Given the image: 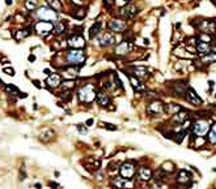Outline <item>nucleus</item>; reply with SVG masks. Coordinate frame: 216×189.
<instances>
[{"label": "nucleus", "mask_w": 216, "mask_h": 189, "mask_svg": "<svg viewBox=\"0 0 216 189\" xmlns=\"http://www.w3.org/2000/svg\"><path fill=\"white\" fill-rule=\"evenodd\" d=\"M152 175H153L152 170L147 166H141L137 168V176H139L141 181H149L152 179Z\"/></svg>", "instance_id": "17"}, {"label": "nucleus", "mask_w": 216, "mask_h": 189, "mask_svg": "<svg viewBox=\"0 0 216 189\" xmlns=\"http://www.w3.org/2000/svg\"><path fill=\"white\" fill-rule=\"evenodd\" d=\"M210 120L207 119H199L196 120L191 127V133H192V138H198V137L206 136L208 131H210Z\"/></svg>", "instance_id": "3"}, {"label": "nucleus", "mask_w": 216, "mask_h": 189, "mask_svg": "<svg viewBox=\"0 0 216 189\" xmlns=\"http://www.w3.org/2000/svg\"><path fill=\"white\" fill-rule=\"evenodd\" d=\"M195 46H196V51H198V52L202 55V56H204V55L212 52V45H211V43H204V42L198 41Z\"/></svg>", "instance_id": "19"}, {"label": "nucleus", "mask_w": 216, "mask_h": 189, "mask_svg": "<svg viewBox=\"0 0 216 189\" xmlns=\"http://www.w3.org/2000/svg\"><path fill=\"white\" fill-rule=\"evenodd\" d=\"M113 78H114V84H117L115 86H118V88H123V85H122V81L119 80V77H118V74H117V73H114Z\"/></svg>", "instance_id": "42"}, {"label": "nucleus", "mask_w": 216, "mask_h": 189, "mask_svg": "<svg viewBox=\"0 0 216 189\" xmlns=\"http://www.w3.org/2000/svg\"><path fill=\"white\" fill-rule=\"evenodd\" d=\"M76 129L80 135H86L88 133V128L85 127V124H76Z\"/></svg>", "instance_id": "39"}, {"label": "nucleus", "mask_w": 216, "mask_h": 189, "mask_svg": "<svg viewBox=\"0 0 216 189\" xmlns=\"http://www.w3.org/2000/svg\"><path fill=\"white\" fill-rule=\"evenodd\" d=\"M30 31H31L30 27H27V29H22V30L17 31V34H16V39H17V41H21V39L26 38V37H29V35H30Z\"/></svg>", "instance_id": "31"}, {"label": "nucleus", "mask_w": 216, "mask_h": 189, "mask_svg": "<svg viewBox=\"0 0 216 189\" xmlns=\"http://www.w3.org/2000/svg\"><path fill=\"white\" fill-rule=\"evenodd\" d=\"M96 102L98 104L101 106V107H108V106L111 104V99H110L109 94L108 93H97V98H96Z\"/></svg>", "instance_id": "18"}, {"label": "nucleus", "mask_w": 216, "mask_h": 189, "mask_svg": "<svg viewBox=\"0 0 216 189\" xmlns=\"http://www.w3.org/2000/svg\"><path fill=\"white\" fill-rule=\"evenodd\" d=\"M45 73H47V74H51V70H50V69H45Z\"/></svg>", "instance_id": "51"}, {"label": "nucleus", "mask_w": 216, "mask_h": 189, "mask_svg": "<svg viewBox=\"0 0 216 189\" xmlns=\"http://www.w3.org/2000/svg\"><path fill=\"white\" fill-rule=\"evenodd\" d=\"M67 43H68V46L71 47V48H75V50H82L86 45L84 37L80 34L71 35V37L68 38V41H67Z\"/></svg>", "instance_id": "8"}, {"label": "nucleus", "mask_w": 216, "mask_h": 189, "mask_svg": "<svg viewBox=\"0 0 216 189\" xmlns=\"http://www.w3.org/2000/svg\"><path fill=\"white\" fill-rule=\"evenodd\" d=\"M37 17L39 18V21H46V22H51V23H53L54 21H56V20H58L59 14H58L56 11L53 9V8L45 5V7L38 8Z\"/></svg>", "instance_id": "4"}, {"label": "nucleus", "mask_w": 216, "mask_h": 189, "mask_svg": "<svg viewBox=\"0 0 216 189\" xmlns=\"http://www.w3.org/2000/svg\"><path fill=\"white\" fill-rule=\"evenodd\" d=\"M20 178H21V180H25V178H26V172H25V170H20Z\"/></svg>", "instance_id": "43"}, {"label": "nucleus", "mask_w": 216, "mask_h": 189, "mask_svg": "<svg viewBox=\"0 0 216 189\" xmlns=\"http://www.w3.org/2000/svg\"><path fill=\"white\" fill-rule=\"evenodd\" d=\"M101 29H102V22H100V21L94 22L89 29V38L93 39L94 37H97V35L101 33Z\"/></svg>", "instance_id": "26"}, {"label": "nucleus", "mask_w": 216, "mask_h": 189, "mask_svg": "<svg viewBox=\"0 0 216 189\" xmlns=\"http://www.w3.org/2000/svg\"><path fill=\"white\" fill-rule=\"evenodd\" d=\"M191 180V174L187 170H179L176 175V183L181 184V185H185Z\"/></svg>", "instance_id": "16"}, {"label": "nucleus", "mask_w": 216, "mask_h": 189, "mask_svg": "<svg viewBox=\"0 0 216 189\" xmlns=\"http://www.w3.org/2000/svg\"><path fill=\"white\" fill-rule=\"evenodd\" d=\"M211 3L214 4V5H216V0H211Z\"/></svg>", "instance_id": "53"}, {"label": "nucleus", "mask_w": 216, "mask_h": 189, "mask_svg": "<svg viewBox=\"0 0 216 189\" xmlns=\"http://www.w3.org/2000/svg\"><path fill=\"white\" fill-rule=\"evenodd\" d=\"M77 98H79V102L80 103H84V104H90L96 101L97 98V88L94 84H84L77 91Z\"/></svg>", "instance_id": "1"}, {"label": "nucleus", "mask_w": 216, "mask_h": 189, "mask_svg": "<svg viewBox=\"0 0 216 189\" xmlns=\"http://www.w3.org/2000/svg\"><path fill=\"white\" fill-rule=\"evenodd\" d=\"M136 13H137V8L134 4H127V5L122 7L119 12V14L123 18H131L134 16H136Z\"/></svg>", "instance_id": "13"}, {"label": "nucleus", "mask_w": 216, "mask_h": 189, "mask_svg": "<svg viewBox=\"0 0 216 189\" xmlns=\"http://www.w3.org/2000/svg\"><path fill=\"white\" fill-rule=\"evenodd\" d=\"M173 91L177 97H183L186 95V91H187V86L183 84V82H176L173 85Z\"/></svg>", "instance_id": "24"}, {"label": "nucleus", "mask_w": 216, "mask_h": 189, "mask_svg": "<svg viewBox=\"0 0 216 189\" xmlns=\"http://www.w3.org/2000/svg\"><path fill=\"white\" fill-rule=\"evenodd\" d=\"M135 174H136V166H135V162H132V160H127V162H124L119 167V175L123 179L132 180Z\"/></svg>", "instance_id": "5"}, {"label": "nucleus", "mask_w": 216, "mask_h": 189, "mask_svg": "<svg viewBox=\"0 0 216 189\" xmlns=\"http://www.w3.org/2000/svg\"><path fill=\"white\" fill-rule=\"evenodd\" d=\"M130 50H131V45H130V42L123 41L115 47L114 54L115 55H127L130 52Z\"/></svg>", "instance_id": "20"}, {"label": "nucleus", "mask_w": 216, "mask_h": 189, "mask_svg": "<svg viewBox=\"0 0 216 189\" xmlns=\"http://www.w3.org/2000/svg\"><path fill=\"white\" fill-rule=\"evenodd\" d=\"M196 39H198V41H200V42H204V43H212V41H214V38H212L210 34H207V33L199 34Z\"/></svg>", "instance_id": "34"}, {"label": "nucleus", "mask_w": 216, "mask_h": 189, "mask_svg": "<svg viewBox=\"0 0 216 189\" xmlns=\"http://www.w3.org/2000/svg\"><path fill=\"white\" fill-rule=\"evenodd\" d=\"M25 7L27 11H33L35 7H37V0H26L25 2Z\"/></svg>", "instance_id": "38"}, {"label": "nucleus", "mask_w": 216, "mask_h": 189, "mask_svg": "<svg viewBox=\"0 0 216 189\" xmlns=\"http://www.w3.org/2000/svg\"><path fill=\"white\" fill-rule=\"evenodd\" d=\"M60 88L63 91H69L71 89L75 88V80H63L60 84Z\"/></svg>", "instance_id": "29"}, {"label": "nucleus", "mask_w": 216, "mask_h": 189, "mask_svg": "<svg viewBox=\"0 0 216 189\" xmlns=\"http://www.w3.org/2000/svg\"><path fill=\"white\" fill-rule=\"evenodd\" d=\"M54 30V25L51 22H46V21H39L34 25V31L41 37H46L47 34H50L51 31Z\"/></svg>", "instance_id": "6"}, {"label": "nucleus", "mask_w": 216, "mask_h": 189, "mask_svg": "<svg viewBox=\"0 0 216 189\" xmlns=\"http://www.w3.org/2000/svg\"><path fill=\"white\" fill-rule=\"evenodd\" d=\"M186 101L189 103L194 104V106H199L202 104V99L199 98V95L196 94V91L192 88H187V91H186Z\"/></svg>", "instance_id": "15"}, {"label": "nucleus", "mask_w": 216, "mask_h": 189, "mask_svg": "<svg viewBox=\"0 0 216 189\" xmlns=\"http://www.w3.org/2000/svg\"><path fill=\"white\" fill-rule=\"evenodd\" d=\"M176 27H177V29H179V27H181V23H179V22L176 23Z\"/></svg>", "instance_id": "52"}, {"label": "nucleus", "mask_w": 216, "mask_h": 189, "mask_svg": "<svg viewBox=\"0 0 216 189\" xmlns=\"http://www.w3.org/2000/svg\"><path fill=\"white\" fill-rule=\"evenodd\" d=\"M50 8H53L54 11H60L62 9V3L59 0H49Z\"/></svg>", "instance_id": "37"}, {"label": "nucleus", "mask_w": 216, "mask_h": 189, "mask_svg": "<svg viewBox=\"0 0 216 189\" xmlns=\"http://www.w3.org/2000/svg\"><path fill=\"white\" fill-rule=\"evenodd\" d=\"M97 41H98V43H100V46L109 47V46H113L114 43L117 42V37H115V34L110 33V31H105V33L98 35Z\"/></svg>", "instance_id": "7"}, {"label": "nucleus", "mask_w": 216, "mask_h": 189, "mask_svg": "<svg viewBox=\"0 0 216 189\" xmlns=\"http://www.w3.org/2000/svg\"><path fill=\"white\" fill-rule=\"evenodd\" d=\"M131 70H132L131 74H135V77L143 78V77L148 76V69H147V67H144V65H134V67H131Z\"/></svg>", "instance_id": "22"}, {"label": "nucleus", "mask_w": 216, "mask_h": 189, "mask_svg": "<svg viewBox=\"0 0 216 189\" xmlns=\"http://www.w3.org/2000/svg\"><path fill=\"white\" fill-rule=\"evenodd\" d=\"M207 141L211 145H216V123H214L211 125L210 131L207 133Z\"/></svg>", "instance_id": "27"}, {"label": "nucleus", "mask_w": 216, "mask_h": 189, "mask_svg": "<svg viewBox=\"0 0 216 189\" xmlns=\"http://www.w3.org/2000/svg\"><path fill=\"white\" fill-rule=\"evenodd\" d=\"M164 112V104L163 102L155 99L153 102H151L148 106H147V113L149 115H160V113Z\"/></svg>", "instance_id": "10"}, {"label": "nucleus", "mask_w": 216, "mask_h": 189, "mask_svg": "<svg viewBox=\"0 0 216 189\" xmlns=\"http://www.w3.org/2000/svg\"><path fill=\"white\" fill-rule=\"evenodd\" d=\"M3 72L5 73V74H8V76H11V77L16 76L15 69H13V68H11V67H4V68H3Z\"/></svg>", "instance_id": "40"}, {"label": "nucleus", "mask_w": 216, "mask_h": 189, "mask_svg": "<svg viewBox=\"0 0 216 189\" xmlns=\"http://www.w3.org/2000/svg\"><path fill=\"white\" fill-rule=\"evenodd\" d=\"M49 187L50 188H58L59 185H58L56 183H54V181H49Z\"/></svg>", "instance_id": "46"}, {"label": "nucleus", "mask_w": 216, "mask_h": 189, "mask_svg": "<svg viewBox=\"0 0 216 189\" xmlns=\"http://www.w3.org/2000/svg\"><path fill=\"white\" fill-rule=\"evenodd\" d=\"M102 128H105V129H108V131H117V125H114V124H110V123H102Z\"/></svg>", "instance_id": "41"}, {"label": "nucleus", "mask_w": 216, "mask_h": 189, "mask_svg": "<svg viewBox=\"0 0 216 189\" xmlns=\"http://www.w3.org/2000/svg\"><path fill=\"white\" fill-rule=\"evenodd\" d=\"M198 27L202 33H215L216 31V22L215 20H199Z\"/></svg>", "instance_id": "9"}, {"label": "nucleus", "mask_w": 216, "mask_h": 189, "mask_svg": "<svg viewBox=\"0 0 216 189\" xmlns=\"http://www.w3.org/2000/svg\"><path fill=\"white\" fill-rule=\"evenodd\" d=\"M79 74V68L76 67H71V65H67L64 69H63V76L67 77L66 80H73L75 77H77Z\"/></svg>", "instance_id": "21"}, {"label": "nucleus", "mask_w": 216, "mask_h": 189, "mask_svg": "<svg viewBox=\"0 0 216 189\" xmlns=\"http://www.w3.org/2000/svg\"><path fill=\"white\" fill-rule=\"evenodd\" d=\"M5 4H7V5H11V4H12V0H5Z\"/></svg>", "instance_id": "50"}, {"label": "nucleus", "mask_w": 216, "mask_h": 189, "mask_svg": "<svg viewBox=\"0 0 216 189\" xmlns=\"http://www.w3.org/2000/svg\"><path fill=\"white\" fill-rule=\"evenodd\" d=\"M4 89H5V91L9 93L11 95H17V97H20V94H21V91H20V90L16 88L13 84H7L5 86H4Z\"/></svg>", "instance_id": "30"}, {"label": "nucleus", "mask_w": 216, "mask_h": 189, "mask_svg": "<svg viewBox=\"0 0 216 189\" xmlns=\"http://www.w3.org/2000/svg\"><path fill=\"white\" fill-rule=\"evenodd\" d=\"M215 98H216V94H215Z\"/></svg>", "instance_id": "54"}, {"label": "nucleus", "mask_w": 216, "mask_h": 189, "mask_svg": "<svg viewBox=\"0 0 216 189\" xmlns=\"http://www.w3.org/2000/svg\"><path fill=\"white\" fill-rule=\"evenodd\" d=\"M181 108L179 107V104H169L168 107H166V112L168 113H173V115H176V113H178L181 111Z\"/></svg>", "instance_id": "35"}, {"label": "nucleus", "mask_w": 216, "mask_h": 189, "mask_svg": "<svg viewBox=\"0 0 216 189\" xmlns=\"http://www.w3.org/2000/svg\"><path fill=\"white\" fill-rule=\"evenodd\" d=\"M35 59H37V57H35V55L30 54L29 56H27V61H29V63H33V61H35Z\"/></svg>", "instance_id": "44"}, {"label": "nucleus", "mask_w": 216, "mask_h": 189, "mask_svg": "<svg viewBox=\"0 0 216 189\" xmlns=\"http://www.w3.org/2000/svg\"><path fill=\"white\" fill-rule=\"evenodd\" d=\"M200 61H203V63H214V61H216V54L215 52H211V54H207V55H204V56H202L200 57Z\"/></svg>", "instance_id": "32"}, {"label": "nucleus", "mask_w": 216, "mask_h": 189, "mask_svg": "<svg viewBox=\"0 0 216 189\" xmlns=\"http://www.w3.org/2000/svg\"><path fill=\"white\" fill-rule=\"evenodd\" d=\"M126 27H127V22L124 20H113L109 22V29L115 33H122L126 30Z\"/></svg>", "instance_id": "12"}, {"label": "nucleus", "mask_w": 216, "mask_h": 189, "mask_svg": "<svg viewBox=\"0 0 216 189\" xmlns=\"http://www.w3.org/2000/svg\"><path fill=\"white\" fill-rule=\"evenodd\" d=\"M111 184L118 189H131L134 185L131 180H127L123 178H114L111 180Z\"/></svg>", "instance_id": "14"}, {"label": "nucleus", "mask_w": 216, "mask_h": 189, "mask_svg": "<svg viewBox=\"0 0 216 189\" xmlns=\"http://www.w3.org/2000/svg\"><path fill=\"white\" fill-rule=\"evenodd\" d=\"M66 30V22H63V21H59V22H56L54 25V33L55 34H62L63 31Z\"/></svg>", "instance_id": "33"}, {"label": "nucleus", "mask_w": 216, "mask_h": 189, "mask_svg": "<svg viewBox=\"0 0 216 189\" xmlns=\"http://www.w3.org/2000/svg\"><path fill=\"white\" fill-rule=\"evenodd\" d=\"M33 84H35V88L41 89V82H39V81H37V80H33Z\"/></svg>", "instance_id": "47"}, {"label": "nucleus", "mask_w": 216, "mask_h": 189, "mask_svg": "<svg viewBox=\"0 0 216 189\" xmlns=\"http://www.w3.org/2000/svg\"><path fill=\"white\" fill-rule=\"evenodd\" d=\"M54 135H55V132L53 131V129H46L45 132L41 133V137H39V140L43 141V142H49V141L53 138Z\"/></svg>", "instance_id": "28"}, {"label": "nucleus", "mask_w": 216, "mask_h": 189, "mask_svg": "<svg viewBox=\"0 0 216 189\" xmlns=\"http://www.w3.org/2000/svg\"><path fill=\"white\" fill-rule=\"evenodd\" d=\"M64 59L67 65L71 67H81L86 60V55L84 50H75L71 48L64 54Z\"/></svg>", "instance_id": "2"}, {"label": "nucleus", "mask_w": 216, "mask_h": 189, "mask_svg": "<svg viewBox=\"0 0 216 189\" xmlns=\"http://www.w3.org/2000/svg\"><path fill=\"white\" fill-rule=\"evenodd\" d=\"M60 84H62V76L59 73H51L46 78V85L50 89H56L60 86Z\"/></svg>", "instance_id": "11"}, {"label": "nucleus", "mask_w": 216, "mask_h": 189, "mask_svg": "<svg viewBox=\"0 0 216 189\" xmlns=\"http://www.w3.org/2000/svg\"><path fill=\"white\" fill-rule=\"evenodd\" d=\"M128 80H130V84L132 85V88H134L135 91H141V90H144V85L141 84L135 76H132L131 73L128 74Z\"/></svg>", "instance_id": "25"}, {"label": "nucleus", "mask_w": 216, "mask_h": 189, "mask_svg": "<svg viewBox=\"0 0 216 189\" xmlns=\"http://www.w3.org/2000/svg\"><path fill=\"white\" fill-rule=\"evenodd\" d=\"M174 164H173L172 162H165L164 164H163V166H161V171H164V172H168V174H169V172H173V171H174Z\"/></svg>", "instance_id": "36"}, {"label": "nucleus", "mask_w": 216, "mask_h": 189, "mask_svg": "<svg viewBox=\"0 0 216 189\" xmlns=\"http://www.w3.org/2000/svg\"><path fill=\"white\" fill-rule=\"evenodd\" d=\"M34 188H37V189H41V188H42V185H41V184H39V183H35V184H34Z\"/></svg>", "instance_id": "49"}, {"label": "nucleus", "mask_w": 216, "mask_h": 189, "mask_svg": "<svg viewBox=\"0 0 216 189\" xmlns=\"http://www.w3.org/2000/svg\"><path fill=\"white\" fill-rule=\"evenodd\" d=\"M187 116H189V112H187V111H183V110H181L178 113H176V115L173 116L172 121H173V123H174L176 125H177V124H178V125H182L185 121L187 120Z\"/></svg>", "instance_id": "23"}, {"label": "nucleus", "mask_w": 216, "mask_h": 189, "mask_svg": "<svg viewBox=\"0 0 216 189\" xmlns=\"http://www.w3.org/2000/svg\"><path fill=\"white\" fill-rule=\"evenodd\" d=\"M208 86H210V89H212L215 86V81H208Z\"/></svg>", "instance_id": "48"}, {"label": "nucleus", "mask_w": 216, "mask_h": 189, "mask_svg": "<svg viewBox=\"0 0 216 189\" xmlns=\"http://www.w3.org/2000/svg\"><path fill=\"white\" fill-rule=\"evenodd\" d=\"M93 123H94L93 119H88L85 121V127H90V125H93Z\"/></svg>", "instance_id": "45"}]
</instances>
